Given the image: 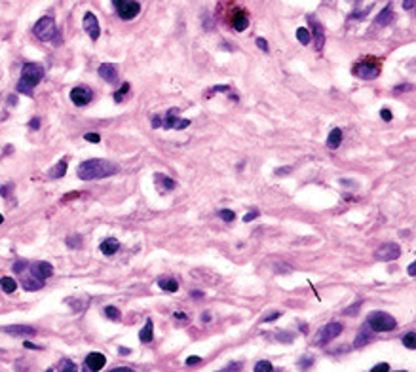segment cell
Wrapping results in <instances>:
<instances>
[{
    "mask_svg": "<svg viewBox=\"0 0 416 372\" xmlns=\"http://www.w3.org/2000/svg\"><path fill=\"white\" fill-rule=\"evenodd\" d=\"M118 173V167L112 161L101 158L86 159L78 165V178L80 180H97V178L112 177Z\"/></svg>",
    "mask_w": 416,
    "mask_h": 372,
    "instance_id": "1",
    "label": "cell"
},
{
    "mask_svg": "<svg viewBox=\"0 0 416 372\" xmlns=\"http://www.w3.org/2000/svg\"><path fill=\"white\" fill-rule=\"evenodd\" d=\"M44 78V67L38 63H25L21 71V80L18 82V91L23 95H33V88L38 86Z\"/></svg>",
    "mask_w": 416,
    "mask_h": 372,
    "instance_id": "2",
    "label": "cell"
},
{
    "mask_svg": "<svg viewBox=\"0 0 416 372\" xmlns=\"http://www.w3.org/2000/svg\"><path fill=\"white\" fill-rule=\"evenodd\" d=\"M354 74L359 76V78H365V80H374L382 71V63L376 59V57H365L361 61H357L354 65Z\"/></svg>",
    "mask_w": 416,
    "mask_h": 372,
    "instance_id": "3",
    "label": "cell"
},
{
    "mask_svg": "<svg viewBox=\"0 0 416 372\" xmlns=\"http://www.w3.org/2000/svg\"><path fill=\"white\" fill-rule=\"evenodd\" d=\"M367 325H369V327H371L373 331H376V333H384V331H394V329L397 327L395 319L392 317L390 313H386V312H373V313H369Z\"/></svg>",
    "mask_w": 416,
    "mask_h": 372,
    "instance_id": "4",
    "label": "cell"
},
{
    "mask_svg": "<svg viewBox=\"0 0 416 372\" xmlns=\"http://www.w3.org/2000/svg\"><path fill=\"white\" fill-rule=\"evenodd\" d=\"M33 33H35L36 38L42 40V42H50V40H53L55 35H57V27H55L53 18H50V16L40 18L35 23V27H33Z\"/></svg>",
    "mask_w": 416,
    "mask_h": 372,
    "instance_id": "5",
    "label": "cell"
},
{
    "mask_svg": "<svg viewBox=\"0 0 416 372\" xmlns=\"http://www.w3.org/2000/svg\"><path fill=\"white\" fill-rule=\"evenodd\" d=\"M342 325L340 323H329V325H325L321 331H319V334H317V346H325V344H329L331 340H334V338L338 336L340 333H342Z\"/></svg>",
    "mask_w": 416,
    "mask_h": 372,
    "instance_id": "6",
    "label": "cell"
},
{
    "mask_svg": "<svg viewBox=\"0 0 416 372\" xmlns=\"http://www.w3.org/2000/svg\"><path fill=\"white\" fill-rule=\"evenodd\" d=\"M399 255H401V247H399L397 243H384L376 251V258L382 260V262H392V260L399 258Z\"/></svg>",
    "mask_w": 416,
    "mask_h": 372,
    "instance_id": "7",
    "label": "cell"
},
{
    "mask_svg": "<svg viewBox=\"0 0 416 372\" xmlns=\"http://www.w3.org/2000/svg\"><path fill=\"white\" fill-rule=\"evenodd\" d=\"M141 12V6L135 0H124L120 6H118V14H120L122 19H133L137 18V14Z\"/></svg>",
    "mask_w": 416,
    "mask_h": 372,
    "instance_id": "8",
    "label": "cell"
},
{
    "mask_svg": "<svg viewBox=\"0 0 416 372\" xmlns=\"http://www.w3.org/2000/svg\"><path fill=\"white\" fill-rule=\"evenodd\" d=\"M2 333L12 334V336H35L36 329L29 325H6V327H2Z\"/></svg>",
    "mask_w": 416,
    "mask_h": 372,
    "instance_id": "9",
    "label": "cell"
},
{
    "mask_svg": "<svg viewBox=\"0 0 416 372\" xmlns=\"http://www.w3.org/2000/svg\"><path fill=\"white\" fill-rule=\"evenodd\" d=\"M82 25H84V31H86L89 38L91 40H97L99 38V21L95 18V14H91V12H87L86 16H84V21H82Z\"/></svg>",
    "mask_w": 416,
    "mask_h": 372,
    "instance_id": "10",
    "label": "cell"
},
{
    "mask_svg": "<svg viewBox=\"0 0 416 372\" xmlns=\"http://www.w3.org/2000/svg\"><path fill=\"white\" fill-rule=\"evenodd\" d=\"M162 125H164L166 129H185V127L190 125V120H187V118H177V116H175V110H169L167 116H166V120L162 122Z\"/></svg>",
    "mask_w": 416,
    "mask_h": 372,
    "instance_id": "11",
    "label": "cell"
},
{
    "mask_svg": "<svg viewBox=\"0 0 416 372\" xmlns=\"http://www.w3.org/2000/svg\"><path fill=\"white\" fill-rule=\"evenodd\" d=\"M70 101L76 106H84L91 101V91L87 88H74L70 89Z\"/></svg>",
    "mask_w": 416,
    "mask_h": 372,
    "instance_id": "12",
    "label": "cell"
},
{
    "mask_svg": "<svg viewBox=\"0 0 416 372\" xmlns=\"http://www.w3.org/2000/svg\"><path fill=\"white\" fill-rule=\"evenodd\" d=\"M21 285H23L27 291H40L42 285H44V279H42L40 275H36L35 272H31V274H25V272H23Z\"/></svg>",
    "mask_w": 416,
    "mask_h": 372,
    "instance_id": "13",
    "label": "cell"
},
{
    "mask_svg": "<svg viewBox=\"0 0 416 372\" xmlns=\"http://www.w3.org/2000/svg\"><path fill=\"white\" fill-rule=\"evenodd\" d=\"M230 23H232V27H234L238 33H242V31H245V29L249 27V18H247V14H245V12L236 10V12H234V16H232V19H230Z\"/></svg>",
    "mask_w": 416,
    "mask_h": 372,
    "instance_id": "14",
    "label": "cell"
},
{
    "mask_svg": "<svg viewBox=\"0 0 416 372\" xmlns=\"http://www.w3.org/2000/svg\"><path fill=\"white\" fill-rule=\"evenodd\" d=\"M104 363H106V359H104L103 353H89L86 357V367L89 371H101L104 367Z\"/></svg>",
    "mask_w": 416,
    "mask_h": 372,
    "instance_id": "15",
    "label": "cell"
},
{
    "mask_svg": "<svg viewBox=\"0 0 416 372\" xmlns=\"http://www.w3.org/2000/svg\"><path fill=\"white\" fill-rule=\"evenodd\" d=\"M99 74H101V78H103V80H106L108 84H114V82L118 80L116 67H114V65H110V63H103V65L99 67Z\"/></svg>",
    "mask_w": 416,
    "mask_h": 372,
    "instance_id": "16",
    "label": "cell"
},
{
    "mask_svg": "<svg viewBox=\"0 0 416 372\" xmlns=\"http://www.w3.org/2000/svg\"><path fill=\"white\" fill-rule=\"evenodd\" d=\"M310 23H312V27H313V36H315V48L317 50H321L323 48V44H325V33H323V27L315 21L313 18L308 19Z\"/></svg>",
    "mask_w": 416,
    "mask_h": 372,
    "instance_id": "17",
    "label": "cell"
},
{
    "mask_svg": "<svg viewBox=\"0 0 416 372\" xmlns=\"http://www.w3.org/2000/svg\"><path fill=\"white\" fill-rule=\"evenodd\" d=\"M152 336H154V327H152V321L146 319L145 327H143L141 333H139V340H141L143 344H148V342H152Z\"/></svg>",
    "mask_w": 416,
    "mask_h": 372,
    "instance_id": "18",
    "label": "cell"
},
{
    "mask_svg": "<svg viewBox=\"0 0 416 372\" xmlns=\"http://www.w3.org/2000/svg\"><path fill=\"white\" fill-rule=\"evenodd\" d=\"M33 268H35L36 275H40L42 279H46V277H52V275H53V266L50 264V262H36Z\"/></svg>",
    "mask_w": 416,
    "mask_h": 372,
    "instance_id": "19",
    "label": "cell"
},
{
    "mask_svg": "<svg viewBox=\"0 0 416 372\" xmlns=\"http://www.w3.org/2000/svg\"><path fill=\"white\" fill-rule=\"evenodd\" d=\"M118 249H120V243L114 237H108V239H104L103 243H101V253L103 255H114Z\"/></svg>",
    "mask_w": 416,
    "mask_h": 372,
    "instance_id": "20",
    "label": "cell"
},
{
    "mask_svg": "<svg viewBox=\"0 0 416 372\" xmlns=\"http://www.w3.org/2000/svg\"><path fill=\"white\" fill-rule=\"evenodd\" d=\"M340 142H342V131H340L338 127H334V129H333V131L329 133L327 146H329L331 150H334V148H338V146H340Z\"/></svg>",
    "mask_w": 416,
    "mask_h": 372,
    "instance_id": "21",
    "label": "cell"
},
{
    "mask_svg": "<svg viewBox=\"0 0 416 372\" xmlns=\"http://www.w3.org/2000/svg\"><path fill=\"white\" fill-rule=\"evenodd\" d=\"M65 173H67V161H65V159H61L59 163H55V165H53V169L48 171V177L50 178H61Z\"/></svg>",
    "mask_w": 416,
    "mask_h": 372,
    "instance_id": "22",
    "label": "cell"
},
{
    "mask_svg": "<svg viewBox=\"0 0 416 372\" xmlns=\"http://www.w3.org/2000/svg\"><path fill=\"white\" fill-rule=\"evenodd\" d=\"M394 19V14H392V6L388 4L384 10L380 12V16L376 18V25H380V27H384V25H388L390 21Z\"/></svg>",
    "mask_w": 416,
    "mask_h": 372,
    "instance_id": "23",
    "label": "cell"
},
{
    "mask_svg": "<svg viewBox=\"0 0 416 372\" xmlns=\"http://www.w3.org/2000/svg\"><path fill=\"white\" fill-rule=\"evenodd\" d=\"M158 283H160V287H162L164 291H167V293H177V289H179V283H177L175 279H171V277H169V279H167V277H162Z\"/></svg>",
    "mask_w": 416,
    "mask_h": 372,
    "instance_id": "24",
    "label": "cell"
},
{
    "mask_svg": "<svg viewBox=\"0 0 416 372\" xmlns=\"http://www.w3.org/2000/svg\"><path fill=\"white\" fill-rule=\"evenodd\" d=\"M0 287H2L4 293H14V291L18 289V283H16L14 277H2V279H0Z\"/></svg>",
    "mask_w": 416,
    "mask_h": 372,
    "instance_id": "25",
    "label": "cell"
},
{
    "mask_svg": "<svg viewBox=\"0 0 416 372\" xmlns=\"http://www.w3.org/2000/svg\"><path fill=\"white\" fill-rule=\"evenodd\" d=\"M401 342H403V346H405V348H409V350H416V333H407Z\"/></svg>",
    "mask_w": 416,
    "mask_h": 372,
    "instance_id": "26",
    "label": "cell"
},
{
    "mask_svg": "<svg viewBox=\"0 0 416 372\" xmlns=\"http://www.w3.org/2000/svg\"><path fill=\"white\" fill-rule=\"evenodd\" d=\"M310 38H312V35H310V31H308V29H304V27L296 29V40H298L300 44H308V42H310Z\"/></svg>",
    "mask_w": 416,
    "mask_h": 372,
    "instance_id": "27",
    "label": "cell"
},
{
    "mask_svg": "<svg viewBox=\"0 0 416 372\" xmlns=\"http://www.w3.org/2000/svg\"><path fill=\"white\" fill-rule=\"evenodd\" d=\"M67 247H70V249L82 247V235H69V237H67Z\"/></svg>",
    "mask_w": 416,
    "mask_h": 372,
    "instance_id": "28",
    "label": "cell"
},
{
    "mask_svg": "<svg viewBox=\"0 0 416 372\" xmlns=\"http://www.w3.org/2000/svg\"><path fill=\"white\" fill-rule=\"evenodd\" d=\"M104 315H106L108 319H112V321H116V319L120 317V312H118V308L108 306V308H104Z\"/></svg>",
    "mask_w": 416,
    "mask_h": 372,
    "instance_id": "29",
    "label": "cell"
},
{
    "mask_svg": "<svg viewBox=\"0 0 416 372\" xmlns=\"http://www.w3.org/2000/svg\"><path fill=\"white\" fill-rule=\"evenodd\" d=\"M367 342H371V334H365V327L359 331V336L355 338V346H363Z\"/></svg>",
    "mask_w": 416,
    "mask_h": 372,
    "instance_id": "30",
    "label": "cell"
},
{
    "mask_svg": "<svg viewBox=\"0 0 416 372\" xmlns=\"http://www.w3.org/2000/svg\"><path fill=\"white\" fill-rule=\"evenodd\" d=\"M255 372H272V365L268 361H260L255 365Z\"/></svg>",
    "mask_w": 416,
    "mask_h": 372,
    "instance_id": "31",
    "label": "cell"
},
{
    "mask_svg": "<svg viewBox=\"0 0 416 372\" xmlns=\"http://www.w3.org/2000/svg\"><path fill=\"white\" fill-rule=\"evenodd\" d=\"M219 215H221V218H223V220H226V222H232V220H234V216H236V215H234V211H230V209H221V211H219Z\"/></svg>",
    "mask_w": 416,
    "mask_h": 372,
    "instance_id": "32",
    "label": "cell"
},
{
    "mask_svg": "<svg viewBox=\"0 0 416 372\" xmlns=\"http://www.w3.org/2000/svg\"><path fill=\"white\" fill-rule=\"evenodd\" d=\"M127 91H129V84H124V86L120 88V91H116V93H114V101H116V103H120L122 97H124Z\"/></svg>",
    "mask_w": 416,
    "mask_h": 372,
    "instance_id": "33",
    "label": "cell"
},
{
    "mask_svg": "<svg viewBox=\"0 0 416 372\" xmlns=\"http://www.w3.org/2000/svg\"><path fill=\"white\" fill-rule=\"evenodd\" d=\"M29 268V262H25V260H19V262H16L14 264V272H18V274H23L25 270Z\"/></svg>",
    "mask_w": 416,
    "mask_h": 372,
    "instance_id": "34",
    "label": "cell"
},
{
    "mask_svg": "<svg viewBox=\"0 0 416 372\" xmlns=\"http://www.w3.org/2000/svg\"><path fill=\"white\" fill-rule=\"evenodd\" d=\"M61 371H69V372H74L76 371V365L74 363H70V361H63L61 363V367H59Z\"/></svg>",
    "mask_w": 416,
    "mask_h": 372,
    "instance_id": "35",
    "label": "cell"
},
{
    "mask_svg": "<svg viewBox=\"0 0 416 372\" xmlns=\"http://www.w3.org/2000/svg\"><path fill=\"white\" fill-rule=\"evenodd\" d=\"M84 139H86L87 142H99L101 141L99 133H86V135H84Z\"/></svg>",
    "mask_w": 416,
    "mask_h": 372,
    "instance_id": "36",
    "label": "cell"
},
{
    "mask_svg": "<svg viewBox=\"0 0 416 372\" xmlns=\"http://www.w3.org/2000/svg\"><path fill=\"white\" fill-rule=\"evenodd\" d=\"M200 363H202V359L196 357V355H190V357L187 359V365H188V367H196V365H200Z\"/></svg>",
    "mask_w": 416,
    "mask_h": 372,
    "instance_id": "37",
    "label": "cell"
},
{
    "mask_svg": "<svg viewBox=\"0 0 416 372\" xmlns=\"http://www.w3.org/2000/svg\"><path fill=\"white\" fill-rule=\"evenodd\" d=\"M416 8V0H403V10H415Z\"/></svg>",
    "mask_w": 416,
    "mask_h": 372,
    "instance_id": "38",
    "label": "cell"
},
{
    "mask_svg": "<svg viewBox=\"0 0 416 372\" xmlns=\"http://www.w3.org/2000/svg\"><path fill=\"white\" fill-rule=\"evenodd\" d=\"M281 315V312H274V313H268L266 317L262 319V323H270V321H276L277 317Z\"/></svg>",
    "mask_w": 416,
    "mask_h": 372,
    "instance_id": "39",
    "label": "cell"
},
{
    "mask_svg": "<svg viewBox=\"0 0 416 372\" xmlns=\"http://www.w3.org/2000/svg\"><path fill=\"white\" fill-rule=\"evenodd\" d=\"M259 216V211H251V213H247L245 216H243V222H251V220H255Z\"/></svg>",
    "mask_w": 416,
    "mask_h": 372,
    "instance_id": "40",
    "label": "cell"
},
{
    "mask_svg": "<svg viewBox=\"0 0 416 372\" xmlns=\"http://www.w3.org/2000/svg\"><path fill=\"white\" fill-rule=\"evenodd\" d=\"M388 371H390V367H388L386 363H380V365L373 367V372H388Z\"/></svg>",
    "mask_w": 416,
    "mask_h": 372,
    "instance_id": "41",
    "label": "cell"
},
{
    "mask_svg": "<svg viewBox=\"0 0 416 372\" xmlns=\"http://www.w3.org/2000/svg\"><path fill=\"white\" fill-rule=\"evenodd\" d=\"M257 46H259L262 52H268V44H266L264 38H257Z\"/></svg>",
    "mask_w": 416,
    "mask_h": 372,
    "instance_id": "42",
    "label": "cell"
},
{
    "mask_svg": "<svg viewBox=\"0 0 416 372\" xmlns=\"http://www.w3.org/2000/svg\"><path fill=\"white\" fill-rule=\"evenodd\" d=\"M380 116H382V120H386V122H390V120H392V112H390L388 108L380 110Z\"/></svg>",
    "mask_w": 416,
    "mask_h": 372,
    "instance_id": "43",
    "label": "cell"
},
{
    "mask_svg": "<svg viewBox=\"0 0 416 372\" xmlns=\"http://www.w3.org/2000/svg\"><path fill=\"white\" fill-rule=\"evenodd\" d=\"M312 357H306V359H304V357H302V359H300V367H302V369H304V367H306V369H308V367H310V365H312Z\"/></svg>",
    "mask_w": 416,
    "mask_h": 372,
    "instance_id": "44",
    "label": "cell"
},
{
    "mask_svg": "<svg viewBox=\"0 0 416 372\" xmlns=\"http://www.w3.org/2000/svg\"><path fill=\"white\" fill-rule=\"evenodd\" d=\"M409 89H413V86H411V84H401V86H397V88H395V91H397V93H403V91H409Z\"/></svg>",
    "mask_w": 416,
    "mask_h": 372,
    "instance_id": "45",
    "label": "cell"
},
{
    "mask_svg": "<svg viewBox=\"0 0 416 372\" xmlns=\"http://www.w3.org/2000/svg\"><path fill=\"white\" fill-rule=\"evenodd\" d=\"M407 272H409V275H413V277H416V260L413 262V264H409V268H407Z\"/></svg>",
    "mask_w": 416,
    "mask_h": 372,
    "instance_id": "46",
    "label": "cell"
},
{
    "mask_svg": "<svg viewBox=\"0 0 416 372\" xmlns=\"http://www.w3.org/2000/svg\"><path fill=\"white\" fill-rule=\"evenodd\" d=\"M359 306H361V302H355V306H354V308H348L346 313H348V315H354V313L357 312V308H359Z\"/></svg>",
    "mask_w": 416,
    "mask_h": 372,
    "instance_id": "47",
    "label": "cell"
},
{
    "mask_svg": "<svg viewBox=\"0 0 416 372\" xmlns=\"http://www.w3.org/2000/svg\"><path fill=\"white\" fill-rule=\"evenodd\" d=\"M150 124H152V127H160V125H162V118H160V116H152Z\"/></svg>",
    "mask_w": 416,
    "mask_h": 372,
    "instance_id": "48",
    "label": "cell"
},
{
    "mask_svg": "<svg viewBox=\"0 0 416 372\" xmlns=\"http://www.w3.org/2000/svg\"><path fill=\"white\" fill-rule=\"evenodd\" d=\"M23 346H25V348H27V350H42V348H40V346H36V344H31V342H25V344H23Z\"/></svg>",
    "mask_w": 416,
    "mask_h": 372,
    "instance_id": "49",
    "label": "cell"
},
{
    "mask_svg": "<svg viewBox=\"0 0 416 372\" xmlns=\"http://www.w3.org/2000/svg\"><path fill=\"white\" fill-rule=\"evenodd\" d=\"M40 127V118H33V122H31V129H38Z\"/></svg>",
    "mask_w": 416,
    "mask_h": 372,
    "instance_id": "50",
    "label": "cell"
},
{
    "mask_svg": "<svg viewBox=\"0 0 416 372\" xmlns=\"http://www.w3.org/2000/svg\"><path fill=\"white\" fill-rule=\"evenodd\" d=\"M213 93H217V91H228V86H215V88H211Z\"/></svg>",
    "mask_w": 416,
    "mask_h": 372,
    "instance_id": "51",
    "label": "cell"
},
{
    "mask_svg": "<svg viewBox=\"0 0 416 372\" xmlns=\"http://www.w3.org/2000/svg\"><path fill=\"white\" fill-rule=\"evenodd\" d=\"M8 103H10V105H16V103H18V97H16V95H10V97H8Z\"/></svg>",
    "mask_w": 416,
    "mask_h": 372,
    "instance_id": "52",
    "label": "cell"
},
{
    "mask_svg": "<svg viewBox=\"0 0 416 372\" xmlns=\"http://www.w3.org/2000/svg\"><path fill=\"white\" fill-rule=\"evenodd\" d=\"M78 196H80V192H70V194H67L65 201H67V199H72V197H78Z\"/></svg>",
    "mask_w": 416,
    "mask_h": 372,
    "instance_id": "53",
    "label": "cell"
},
{
    "mask_svg": "<svg viewBox=\"0 0 416 372\" xmlns=\"http://www.w3.org/2000/svg\"><path fill=\"white\" fill-rule=\"evenodd\" d=\"M291 171V167H285V169H277L276 175H283V173H289Z\"/></svg>",
    "mask_w": 416,
    "mask_h": 372,
    "instance_id": "54",
    "label": "cell"
},
{
    "mask_svg": "<svg viewBox=\"0 0 416 372\" xmlns=\"http://www.w3.org/2000/svg\"><path fill=\"white\" fill-rule=\"evenodd\" d=\"M240 367H242V365H230V367H226L225 371H238Z\"/></svg>",
    "mask_w": 416,
    "mask_h": 372,
    "instance_id": "55",
    "label": "cell"
},
{
    "mask_svg": "<svg viewBox=\"0 0 416 372\" xmlns=\"http://www.w3.org/2000/svg\"><path fill=\"white\" fill-rule=\"evenodd\" d=\"M175 317H177V319H183V321H185V319H187V315H185V313H175Z\"/></svg>",
    "mask_w": 416,
    "mask_h": 372,
    "instance_id": "56",
    "label": "cell"
},
{
    "mask_svg": "<svg viewBox=\"0 0 416 372\" xmlns=\"http://www.w3.org/2000/svg\"><path fill=\"white\" fill-rule=\"evenodd\" d=\"M202 319H204V321H206V323H208L209 319H211V315H209L208 312H206V313H204V317H202Z\"/></svg>",
    "mask_w": 416,
    "mask_h": 372,
    "instance_id": "57",
    "label": "cell"
},
{
    "mask_svg": "<svg viewBox=\"0 0 416 372\" xmlns=\"http://www.w3.org/2000/svg\"><path fill=\"white\" fill-rule=\"evenodd\" d=\"M122 2H124V0H112V4H114V6H116V8H118V6H120Z\"/></svg>",
    "mask_w": 416,
    "mask_h": 372,
    "instance_id": "58",
    "label": "cell"
},
{
    "mask_svg": "<svg viewBox=\"0 0 416 372\" xmlns=\"http://www.w3.org/2000/svg\"><path fill=\"white\" fill-rule=\"evenodd\" d=\"M120 353L127 355V353H129V350H125V348H120Z\"/></svg>",
    "mask_w": 416,
    "mask_h": 372,
    "instance_id": "59",
    "label": "cell"
},
{
    "mask_svg": "<svg viewBox=\"0 0 416 372\" xmlns=\"http://www.w3.org/2000/svg\"><path fill=\"white\" fill-rule=\"evenodd\" d=\"M2 222H4V216H2V215H0V224H2Z\"/></svg>",
    "mask_w": 416,
    "mask_h": 372,
    "instance_id": "60",
    "label": "cell"
}]
</instances>
